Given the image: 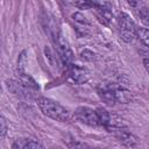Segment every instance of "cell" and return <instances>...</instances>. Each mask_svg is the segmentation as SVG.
<instances>
[{"mask_svg": "<svg viewBox=\"0 0 149 149\" xmlns=\"http://www.w3.org/2000/svg\"><path fill=\"white\" fill-rule=\"evenodd\" d=\"M37 106L44 115L56 121L65 122V121H69L70 119V112L65 107H63L61 104H58L57 101L52 99L41 97L37 99Z\"/></svg>", "mask_w": 149, "mask_h": 149, "instance_id": "obj_1", "label": "cell"}, {"mask_svg": "<svg viewBox=\"0 0 149 149\" xmlns=\"http://www.w3.org/2000/svg\"><path fill=\"white\" fill-rule=\"evenodd\" d=\"M118 23L120 30V37L126 43H132L136 37V26L130 16L123 12L118 15Z\"/></svg>", "mask_w": 149, "mask_h": 149, "instance_id": "obj_2", "label": "cell"}, {"mask_svg": "<svg viewBox=\"0 0 149 149\" xmlns=\"http://www.w3.org/2000/svg\"><path fill=\"white\" fill-rule=\"evenodd\" d=\"M55 43H56L57 54H58L62 63L68 68L72 66L73 65V52H72L71 48L69 47V44L66 43V41L64 38H62V36H58V37H56Z\"/></svg>", "mask_w": 149, "mask_h": 149, "instance_id": "obj_3", "label": "cell"}, {"mask_svg": "<svg viewBox=\"0 0 149 149\" xmlns=\"http://www.w3.org/2000/svg\"><path fill=\"white\" fill-rule=\"evenodd\" d=\"M74 116L77 118L78 121H80L85 125H88V126H92V127L100 126L97 112L94 109L90 108V107H84V106L78 107L74 112Z\"/></svg>", "mask_w": 149, "mask_h": 149, "instance_id": "obj_4", "label": "cell"}, {"mask_svg": "<svg viewBox=\"0 0 149 149\" xmlns=\"http://www.w3.org/2000/svg\"><path fill=\"white\" fill-rule=\"evenodd\" d=\"M6 86H7L8 91H10L14 95H16L19 98H29L30 97V92L33 91V90L28 88L27 86H24L19 80H15V79L6 80Z\"/></svg>", "mask_w": 149, "mask_h": 149, "instance_id": "obj_5", "label": "cell"}, {"mask_svg": "<svg viewBox=\"0 0 149 149\" xmlns=\"http://www.w3.org/2000/svg\"><path fill=\"white\" fill-rule=\"evenodd\" d=\"M95 9H97V16L99 19V21L105 24L108 26L109 22L112 21L113 14H112V6L108 2H95Z\"/></svg>", "mask_w": 149, "mask_h": 149, "instance_id": "obj_6", "label": "cell"}, {"mask_svg": "<svg viewBox=\"0 0 149 149\" xmlns=\"http://www.w3.org/2000/svg\"><path fill=\"white\" fill-rule=\"evenodd\" d=\"M69 78L74 84H83L88 79V73L85 69L73 64L69 68Z\"/></svg>", "mask_w": 149, "mask_h": 149, "instance_id": "obj_7", "label": "cell"}, {"mask_svg": "<svg viewBox=\"0 0 149 149\" xmlns=\"http://www.w3.org/2000/svg\"><path fill=\"white\" fill-rule=\"evenodd\" d=\"M98 94H99L100 99H101L107 106H113V105L116 102L113 85H104V86L99 87V88H98Z\"/></svg>", "mask_w": 149, "mask_h": 149, "instance_id": "obj_8", "label": "cell"}, {"mask_svg": "<svg viewBox=\"0 0 149 149\" xmlns=\"http://www.w3.org/2000/svg\"><path fill=\"white\" fill-rule=\"evenodd\" d=\"M113 88H114V93H115V99L118 102L121 104H128L132 100V92L123 86L122 84H113Z\"/></svg>", "mask_w": 149, "mask_h": 149, "instance_id": "obj_9", "label": "cell"}, {"mask_svg": "<svg viewBox=\"0 0 149 149\" xmlns=\"http://www.w3.org/2000/svg\"><path fill=\"white\" fill-rule=\"evenodd\" d=\"M17 78H19L17 80L20 83H22L24 86H27L28 88H30V90H38L37 83L34 80L33 77H30L29 74H27L26 71H23V72L17 71Z\"/></svg>", "mask_w": 149, "mask_h": 149, "instance_id": "obj_10", "label": "cell"}, {"mask_svg": "<svg viewBox=\"0 0 149 149\" xmlns=\"http://www.w3.org/2000/svg\"><path fill=\"white\" fill-rule=\"evenodd\" d=\"M95 112H97V115H98L100 126H102V127H105V128L107 129V127H108L109 123H111V119H112L111 115H109V113H108L105 108H102V107L97 108Z\"/></svg>", "mask_w": 149, "mask_h": 149, "instance_id": "obj_11", "label": "cell"}, {"mask_svg": "<svg viewBox=\"0 0 149 149\" xmlns=\"http://www.w3.org/2000/svg\"><path fill=\"white\" fill-rule=\"evenodd\" d=\"M136 37L142 42L143 45L149 47V29L144 27H136Z\"/></svg>", "mask_w": 149, "mask_h": 149, "instance_id": "obj_12", "label": "cell"}, {"mask_svg": "<svg viewBox=\"0 0 149 149\" xmlns=\"http://www.w3.org/2000/svg\"><path fill=\"white\" fill-rule=\"evenodd\" d=\"M136 10H137V15L140 16L141 21H142L144 24L149 26V8H147L146 6L139 3V8H137Z\"/></svg>", "mask_w": 149, "mask_h": 149, "instance_id": "obj_13", "label": "cell"}, {"mask_svg": "<svg viewBox=\"0 0 149 149\" xmlns=\"http://www.w3.org/2000/svg\"><path fill=\"white\" fill-rule=\"evenodd\" d=\"M80 57H81V59H84L86 62H93L97 59V55L88 49H84L80 54Z\"/></svg>", "mask_w": 149, "mask_h": 149, "instance_id": "obj_14", "label": "cell"}, {"mask_svg": "<svg viewBox=\"0 0 149 149\" xmlns=\"http://www.w3.org/2000/svg\"><path fill=\"white\" fill-rule=\"evenodd\" d=\"M23 149H45L41 143L34 141V140H27L24 142Z\"/></svg>", "mask_w": 149, "mask_h": 149, "instance_id": "obj_15", "label": "cell"}, {"mask_svg": "<svg viewBox=\"0 0 149 149\" xmlns=\"http://www.w3.org/2000/svg\"><path fill=\"white\" fill-rule=\"evenodd\" d=\"M74 6H77L79 9H91V8H95V2L94 1H78V2H74Z\"/></svg>", "mask_w": 149, "mask_h": 149, "instance_id": "obj_16", "label": "cell"}, {"mask_svg": "<svg viewBox=\"0 0 149 149\" xmlns=\"http://www.w3.org/2000/svg\"><path fill=\"white\" fill-rule=\"evenodd\" d=\"M72 19H73V21L74 22H77V23H80V24H84V26H88L90 23H88V21H87V19L81 14V13H73L72 14Z\"/></svg>", "mask_w": 149, "mask_h": 149, "instance_id": "obj_17", "label": "cell"}, {"mask_svg": "<svg viewBox=\"0 0 149 149\" xmlns=\"http://www.w3.org/2000/svg\"><path fill=\"white\" fill-rule=\"evenodd\" d=\"M24 65H26V51L23 50L20 54L19 59H17V71L23 72L24 71Z\"/></svg>", "mask_w": 149, "mask_h": 149, "instance_id": "obj_18", "label": "cell"}, {"mask_svg": "<svg viewBox=\"0 0 149 149\" xmlns=\"http://www.w3.org/2000/svg\"><path fill=\"white\" fill-rule=\"evenodd\" d=\"M0 125H1V137L3 139V137L6 136V133H7V122H6L5 116H1Z\"/></svg>", "mask_w": 149, "mask_h": 149, "instance_id": "obj_19", "label": "cell"}, {"mask_svg": "<svg viewBox=\"0 0 149 149\" xmlns=\"http://www.w3.org/2000/svg\"><path fill=\"white\" fill-rule=\"evenodd\" d=\"M24 142L26 141H19V140H16L14 143H13V146H12V149H23V146H24Z\"/></svg>", "mask_w": 149, "mask_h": 149, "instance_id": "obj_20", "label": "cell"}, {"mask_svg": "<svg viewBox=\"0 0 149 149\" xmlns=\"http://www.w3.org/2000/svg\"><path fill=\"white\" fill-rule=\"evenodd\" d=\"M143 65H144V69L147 70V72L149 73V58H143Z\"/></svg>", "mask_w": 149, "mask_h": 149, "instance_id": "obj_21", "label": "cell"}]
</instances>
